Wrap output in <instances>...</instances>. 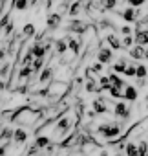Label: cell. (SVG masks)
Listing matches in <instances>:
<instances>
[{
  "instance_id": "6da1fadb",
  "label": "cell",
  "mask_w": 148,
  "mask_h": 156,
  "mask_svg": "<svg viewBox=\"0 0 148 156\" xmlns=\"http://www.w3.org/2000/svg\"><path fill=\"white\" fill-rule=\"evenodd\" d=\"M97 132H99L103 138H106L108 141H113V140H117V138L121 136L123 125H121V123H103V125H99Z\"/></svg>"
},
{
  "instance_id": "7a4b0ae2",
  "label": "cell",
  "mask_w": 148,
  "mask_h": 156,
  "mask_svg": "<svg viewBox=\"0 0 148 156\" xmlns=\"http://www.w3.org/2000/svg\"><path fill=\"white\" fill-rule=\"evenodd\" d=\"M68 90H69V85H68L66 81L57 79V81H53V83L48 87V96H49L51 99L55 98V101H57V99H60L62 96H66Z\"/></svg>"
},
{
  "instance_id": "3957f363",
  "label": "cell",
  "mask_w": 148,
  "mask_h": 156,
  "mask_svg": "<svg viewBox=\"0 0 148 156\" xmlns=\"http://www.w3.org/2000/svg\"><path fill=\"white\" fill-rule=\"evenodd\" d=\"M141 8H132V6H128V8H124L119 15H121V19L124 20V22H137L139 20V17H141Z\"/></svg>"
},
{
  "instance_id": "277c9868",
  "label": "cell",
  "mask_w": 148,
  "mask_h": 156,
  "mask_svg": "<svg viewBox=\"0 0 148 156\" xmlns=\"http://www.w3.org/2000/svg\"><path fill=\"white\" fill-rule=\"evenodd\" d=\"M88 24L84 22V20H79V19H73V20H69V24H68V31L69 33H75V35H84L86 31H88Z\"/></svg>"
},
{
  "instance_id": "5b68a950",
  "label": "cell",
  "mask_w": 148,
  "mask_h": 156,
  "mask_svg": "<svg viewBox=\"0 0 148 156\" xmlns=\"http://www.w3.org/2000/svg\"><path fill=\"white\" fill-rule=\"evenodd\" d=\"M113 114H115V118H119V119H128V118H130V107H128L124 101H119V103H115V107H113Z\"/></svg>"
},
{
  "instance_id": "8992f818",
  "label": "cell",
  "mask_w": 148,
  "mask_h": 156,
  "mask_svg": "<svg viewBox=\"0 0 148 156\" xmlns=\"http://www.w3.org/2000/svg\"><path fill=\"white\" fill-rule=\"evenodd\" d=\"M113 59V50L112 48H99L97 50V61L101 64H108Z\"/></svg>"
},
{
  "instance_id": "52a82bcc",
  "label": "cell",
  "mask_w": 148,
  "mask_h": 156,
  "mask_svg": "<svg viewBox=\"0 0 148 156\" xmlns=\"http://www.w3.org/2000/svg\"><path fill=\"white\" fill-rule=\"evenodd\" d=\"M128 55H130L133 61H141V59H144V55H146V50H144V46H139V44H135V46H132V48L128 50Z\"/></svg>"
},
{
  "instance_id": "ba28073f",
  "label": "cell",
  "mask_w": 148,
  "mask_h": 156,
  "mask_svg": "<svg viewBox=\"0 0 148 156\" xmlns=\"http://www.w3.org/2000/svg\"><path fill=\"white\" fill-rule=\"evenodd\" d=\"M62 22V15L59 13H49L48 19H46V24H48V30H57Z\"/></svg>"
},
{
  "instance_id": "9c48e42d",
  "label": "cell",
  "mask_w": 148,
  "mask_h": 156,
  "mask_svg": "<svg viewBox=\"0 0 148 156\" xmlns=\"http://www.w3.org/2000/svg\"><path fill=\"white\" fill-rule=\"evenodd\" d=\"M133 39H135V44H139V46H148V28L137 30L135 35H133Z\"/></svg>"
},
{
  "instance_id": "30bf717a",
  "label": "cell",
  "mask_w": 148,
  "mask_h": 156,
  "mask_svg": "<svg viewBox=\"0 0 148 156\" xmlns=\"http://www.w3.org/2000/svg\"><path fill=\"white\" fill-rule=\"evenodd\" d=\"M106 42H108V46H110L112 50H121V48H123V41H121L115 33H108V35H106Z\"/></svg>"
},
{
  "instance_id": "8fae6325",
  "label": "cell",
  "mask_w": 148,
  "mask_h": 156,
  "mask_svg": "<svg viewBox=\"0 0 148 156\" xmlns=\"http://www.w3.org/2000/svg\"><path fill=\"white\" fill-rule=\"evenodd\" d=\"M51 77H53V68H51V66H46V68L40 72V75H39V85H46V83H49Z\"/></svg>"
},
{
  "instance_id": "7c38bea8",
  "label": "cell",
  "mask_w": 148,
  "mask_h": 156,
  "mask_svg": "<svg viewBox=\"0 0 148 156\" xmlns=\"http://www.w3.org/2000/svg\"><path fill=\"white\" fill-rule=\"evenodd\" d=\"M53 46H55V51H57V55H64L69 48H68V41L66 39H57L55 42H53Z\"/></svg>"
},
{
  "instance_id": "4fadbf2b",
  "label": "cell",
  "mask_w": 148,
  "mask_h": 156,
  "mask_svg": "<svg viewBox=\"0 0 148 156\" xmlns=\"http://www.w3.org/2000/svg\"><path fill=\"white\" fill-rule=\"evenodd\" d=\"M13 140H15L17 145H22V143L28 141V132L24 129H17V130H13Z\"/></svg>"
},
{
  "instance_id": "5bb4252c",
  "label": "cell",
  "mask_w": 148,
  "mask_h": 156,
  "mask_svg": "<svg viewBox=\"0 0 148 156\" xmlns=\"http://www.w3.org/2000/svg\"><path fill=\"white\" fill-rule=\"evenodd\" d=\"M29 50L33 51V55H35V57H46V53H48V48H46L42 42H35Z\"/></svg>"
},
{
  "instance_id": "9a60e30c",
  "label": "cell",
  "mask_w": 148,
  "mask_h": 156,
  "mask_svg": "<svg viewBox=\"0 0 148 156\" xmlns=\"http://www.w3.org/2000/svg\"><path fill=\"white\" fill-rule=\"evenodd\" d=\"M137 96H139V94H137V88H135V87H130V85H128V87L124 88V99H126V101H135Z\"/></svg>"
},
{
  "instance_id": "2e32d148",
  "label": "cell",
  "mask_w": 148,
  "mask_h": 156,
  "mask_svg": "<svg viewBox=\"0 0 148 156\" xmlns=\"http://www.w3.org/2000/svg\"><path fill=\"white\" fill-rule=\"evenodd\" d=\"M93 112H97V114H104V112H108L106 101H104V99H95V101H93Z\"/></svg>"
},
{
  "instance_id": "e0dca14e",
  "label": "cell",
  "mask_w": 148,
  "mask_h": 156,
  "mask_svg": "<svg viewBox=\"0 0 148 156\" xmlns=\"http://www.w3.org/2000/svg\"><path fill=\"white\" fill-rule=\"evenodd\" d=\"M49 143H51L49 136H44V134H39V136H37V140H35V145H37V149H44V147H48Z\"/></svg>"
},
{
  "instance_id": "ac0fdd59",
  "label": "cell",
  "mask_w": 148,
  "mask_h": 156,
  "mask_svg": "<svg viewBox=\"0 0 148 156\" xmlns=\"http://www.w3.org/2000/svg\"><path fill=\"white\" fill-rule=\"evenodd\" d=\"M81 9H82V2H81V0H77V2H73V4L69 6L68 15H69V17H77V15L81 13Z\"/></svg>"
},
{
  "instance_id": "d6986e66",
  "label": "cell",
  "mask_w": 148,
  "mask_h": 156,
  "mask_svg": "<svg viewBox=\"0 0 148 156\" xmlns=\"http://www.w3.org/2000/svg\"><path fill=\"white\" fill-rule=\"evenodd\" d=\"M108 77H110V85H112V87H117V88H123V90L128 87V85H124V83L121 81V77H119L117 73H112V75H108Z\"/></svg>"
},
{
  "instance_id": "ffe728a7",
  "label": "cell",
  "mask_w": 148,
  "mask_h": 156,
  "mask_svg": "<svg viewBox=\"0 0 148 156\" xmlns=\"http://www.w3.org/2000/svg\"><path fill=\"white\" fill-rule=\"evenodd\" d=\"M124 154L126 156H139V145H135V143H126V147H124Z\"/></svg>"
},
{
  "instance_id": "44dd1931",
  "label": "cell",
  "mask_w": 148,
  "mask_h": 156,
  "mask_svg": "<svg viewBox=\"0 0 148 156\" xmlns=\"http://www.w3.org/2000/svg\"><path fill=\"white\" fill-rule=\"evenodd\" d=\"M126 57H121L115 64H113V72H117V73H124V70H126Z\"/></svg>"
},
{
  "instance_id": "7402d4cb",
  "label": "cell",
  "mask_w": 148,
  "mask_h": 156,
  "mask_svg": "<svg viewBox=\"0 0 148 156\" xmlns=\"http://www.w3.org/2000/svg\"><path fill=\"white\" fill-rule=\"evenodd\" d=\"M31 68H33V72H35V73H39L40 70H44V57H35V61H33Z\"/></svg>"
},
{
  "instance_id": "603a6c76",
  "label": "cell",
  "mask_w": 148,
  "mask_h": 156,
  "mask_svg": "<svg viewBox=\"0 0 148 156\" xmlns=\"http://www.w3.org/2000/svg\"><path fill=\"white\" fill-rule=\"evenodd\" d=\"M29 6H31V4H29V0H17V2H15L11 8H15V9H18V11H26Z\"/></svg>"
},
{
  "instance_id": "cb8c5ba5",
  "label": "cell",
  "mask_w": 148,
  "mask_h": 156,
  "mask_svg": "<svg viewBox=\"0 0 148 156\" xmlns=\"http://www.w3.org/2000/svg\"><path fill=\"white\" fill-rule=\"evenodd\" d=\"M22 35H24V39H29V37H33L35 35V26L29 22V24H26L24 28H22Z\"/></svg>"
},
{
  "instance_id": "d4e9b609",
  "label": "cell",
  "mask_w": 148,
  "mask_h": 156,
  "mask_svg": "<svg viewBox=\"0 0 148 156\" xmlns=\"http://www.w3.org/2000/svg\"><path fill=\"white\" fill-rule=\"evenodd\" d=\"M101 6H103V11L115 9V6H117V0H101Z\"/></svg>"
},
{
  "instance_id": "484cf974",
  "label": "cell",
  "mask_w": 148,
  "mask_h": 156,
  "mask_svg": "<svg viewBox=\"0 0 148 156\" xmlns=\"http://www.w3.org/2000/svg\"><path fill=\"white\" fill-rule=\"evenodd\" d=\"M146 75H148V70L144 64H137V72H135V77L137 79H146Z\"/></svg>"
},
{
  "instance_id": "4316f807",
  "label": "cell",
  "mask_w": 148,
  "mask_h": 156,
  "mask_svg": "<svg viewBox=\"0 0 148 156\" xmlns=\"http://www.w3.org/2000/svg\"><path fill=\"white\" fill-rule=\"evenodd\" d=\"M123 2H126V4L132 6V8H143V6L146 4V0H123Z\"/></svg>"
},
{
  "instance_id": "83f0119b",
  "label": "cell",
  "mask_w": 148,
  "mask_h": 156,
  "mask_svg": "<svg viewBox=\"0 0 148 156\" xmlns=\"http://www.w3.org/2000/svg\"><path fill=\"white\" fill-rule=\"evenodd\" d=\"M133 42H135V39L132 37V35H124V39H123V48H132L133 46Z\"/></svg>"
},
{
  "instance_id": "f1b7e54d",
  "label": "cell",
  "mask_w": 148,
  "mask_h": 156,
  "mask_svg": "<svg viewBox=\"0 0 148 156\" xmlns=\"http://www.w3.org/2000/svg\"><path fill=\"white\" fill-rule=\"evenodd\" d=\"M135 72H137V64H128L126 70H124V75L126 77H135Z\"/></svg>"
},
{
  "instance_id": "f546056e",
  "label": "cell",
  "mask_w": 148,
  "mask_h": 156,
  "mask_svg": "<svg viewBox=\"0 0 148 156\" xmlns=\"http://www.w3.org/2000/svg\"><path fill=\"white\" fill-rule=\"evenodd\" d=\"M9 68H11V64H4V66H2V70H0V75L6 77V75H8V72H9Z\"/></svg>"
},
{
  "instance_id": "4dcf8cb0",
  "label": "cell",
  "mask_w": 148,
  "mask_h": 156,
  "mask_svg": "<svg viewBox=\"0 0 148 156\" xmlns=\"http://www.w3.org/2000/svg\"><path fill=\"white\" fill-rule=\"evenodd\" d=\"M121 33H123V35H132V28H130V26H123V28H121Z\"/></svg>"
},
{
  "instance_id": "1f68e13d",
  "label": "cell",
  "mask_w": 148,
  "mask_h": 156,
  "mask_svg": "<svg viewBox=\"0 0 148 156\" xmlns=\"http://www.w3.org/2000/svg\"><path fill=\"white\" fill-rule=\"evenodd\" d=\"M6 53H8V51H6V50H4V48H0V61H2V59H4V57H6Z\"/></svg>"
},
{
  "instance_id": "d6a6232c",
  "label": "cell",
  "mask_w": 148,
  "mask_h": 156,
  "mask_svg": "<svg viewBox=\"0 0 148 156\" xmlns=\"http://www.w3.org/2000/svg\"><path fill=\"white\" fill-rule=\"evenodd\" d=\"M4 88H6V85H4V81H0V92H2Z\"/></svg>"
},
{
  "instance_id": "836d02e7",
  "label": "cell",
  "mask_w": 148,
  "mask_h": 156,
  "mask_svg": "<svg viewBox=\"0 0 148 156\" xmlns=\"http://www.w3.org/2000/svg\"><path fill=\"white\" fill-rule=\"evenodd\" d=\"M4 130H6L4 127H0V138H2V134H4Z\"/></svg>"
},
{
  "instance_id": "e575fe53",
  "label": "cell",
  "mask_w": 148,
  "mask_h": 156,
  "mask_svg": "<svg viewBox=\"0 0 148 156\" xmlns=\"http://www.w3.org/2000/svg\"><path fill=\"white\" fill-rule=\"evenodd\" d=\"M4 151H6L4 147H0V156H4Z\"/></svg>"
},
{
  "instance_id": "d590c367",
  "label": "cell",
  "mask_w": 148,
  "mask_h": 156,
  "mask_svg": "<svg viewBox=\"0 0 148 156\" xmlns=\"http://www.w3.org/2000/svg\"><path fill=\"white\" fill-rule=\"evenodd\" d=\"M37 2H39V0H29V4H31V6H35Z\"/></svg>"
},
{
  "instance_id": "8d00e7d4",
  "label": "cell",
  "mask_w": 148,
  "mask_h": 156,
  "mask_svg": "<svg viewBox=\"0 0 148 156\" xmlns=\"http://www.w3.org/2000/svg\"><path fill=\"white\" fill-rule=\"evenodd\" d=\"M99 156H108V154H106V151H101V154H99Z\"/></svg>"
},
{
  "instance_id": "74e56055",
  "label": "cell",
  "mask_w": 148,
  "mask_h": 156,
  "mask_svg": "<svg viewBox=\"0 0 148 156\" xmlns=\"http://www.w3.org/2000/svg\"><path fill=\"white\" fill-rule=\"evenodd\" d=\"M144 59H146V61H148V50H146V55H144Z\"/></svg>"
},
{
  "instance_id": "f35d334b",
  "label": "cell",
  "mask_w": 148,
  "mask_h": 156,
  "mask_svg": "<svg viewBox=\"0 0 148 156\" xmlns=\"http://www.w3.org/2000/svg\"><path fill=\"white\" fill-rule=\"evenodd\" d=\"M115 156H123V154H115Z\"/></svg>"
},
{
  "instance_id": "ab89813d",
  "label": "cell",
  "mask_w": 148,
  "mask_h": 156,
  "mask_svg": "<svg viewBox=\"0 0 148 156\" xmlns=\"http://www.w3.org/2000/svg\"><path fill=\"white\" fill-rule=\"evenodd\" d=\"M4 2H6V0H4Z\"/></svg>"
}]
</instances>
